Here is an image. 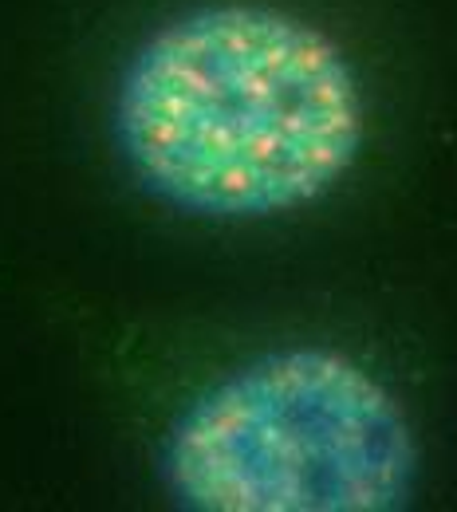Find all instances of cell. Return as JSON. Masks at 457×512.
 Segmentation results:
<instances>
[{
	"mask_svg": "<svg viewBox=\"0 0 457 512\" xmlns=\"http://www.w3.org/2000/svg\"><path fill=\"white\" fill-rule=\"evenodd\" d=\"M115 134L134 178L174 209L284 217L351 174L367 99L324 28L233 0L162 24L134 52Z\"/></svg>",
	"mask_w": 457,
	"mask_h": 512,
	"instance_id": "1",
	"label": "cell"
},
{
	"mask_svg": "<svg viewBox=\"0 0 457 512\" xmlns=\"http://www.w3.org/2000/svg\"><path fill=\"white\" fill-rule=\"evenodd\" d=\"M414 477L418 442L398 394L320 343L225 375L166 442L170 493L194 512H394Z\"/></svg>",
	"mask_w": 457,
	"mask_h": 512,
	"instance_id": "2",
	"label": "cell"
}]
</instances>
